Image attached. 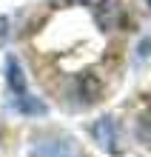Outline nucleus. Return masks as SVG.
I'll use <instances>...</instances> for the list:
<instances>
[{
  "label": "nucleus",
  "instance_id": "nucleus-4",
  "mask_svg": "<svg viewBox=\"0 0 151 157\" xmlns=\"http://www.w3.org/2000/svg\"><path fill=\"white\" fill-rule=\"evenodd\" d=\"M137 137H140L145 146H151V112L143 114V120L137 123Z\"/></svg>",
  "mask_w": 151,
  "mask_h": 157
},
{
  "label": "nucleus",
  "instance_id": "nucleus-3",
  "mask_svg": "<svg viewBox=\"0 0 151 157\" xmlns=\"http://www.w3.org/2000/svg\"><path fill=\"white\" fill-rule=\"evenodd\" d=\"M91 134H94V140H97L106 151H111V154H117L120 151V137H117V126H114V120L111 117H103V120H97V123L91 126Z\"/></svg>",
  "mask_w": 151,
  "mask_h": 157
},
{
  "label": "nucleus",
  "instance_id": "nucleus-6",
  "mask_svg": "<svg viewBox=\"0 0 151 157\" xmlns=\"http://www.w3.org/2000/svg\"><path fill=\"white\" fill-rule=\"evenodd\" d=\"M145 3H148V6H151V0H145Z\"/></svg>",
  "mask_w": 151,
  "mask_h": 157
},
{
  "label": "nucleus",
  "instance_id": "nucleus-1",
  "mask_svg": "<svg viewBox=\"0 0 151 157\" xmlns=\"http://www.w3.org/2000/svg\"><path fill=\"white\" fill-rule=\"evenodd\" d=\"M6 83H9V89H12V109H14V112L29 114V117H40V114L49 112L40 97L29 94V89H26V77H23V69H20V63H17L14 57L6 60Z\"/></svg>",
  "mask_w": 151,
  "mask_h": 157
},
{
  "label": "nucleus",
  "instance_id": "nucleus-2",
  "mask_svg": "<svg viewBox=\"0 0 151 157\" xmlns=\"http://www.w3.org/2000/svg\"><path fill=\"white\" fill-rule=\"evenodd\" d=\"M32 157H86L69 134H40L32 146Z\"/></svg>",
  "mask_w": 151,
  "mask_h": 157
},
{
  "label": "nucleus",
  "instance_id": "nucleus-5",
  "mask_svg": "<svg viewBox=\"0 0 151 157\" xmlns=\"http://www.w3.org/2000/svg\"><path fill=\"white\" fill-rule=\"evenodd\" d=\"M9 40V17H0V46Z\"/></svg>",
  "mask_w": 151,
  "mask_h": 157
}]
</instances>
